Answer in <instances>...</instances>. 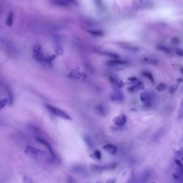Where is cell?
<instances>
[{"instance_id":"6da1fadb","label":"cell","mask_w":183,"mask_h":183,"mask_svg":"<svg viewBox=\"0 0 183 183\" xmlns=\"http://www.w3.org/2000/svg\"><path fill=\"white\" fill-rule=\"evenodd\" d=\"M45 107L48 110L51 114L59 117V118H63L65 120H71V117L66 112L59 108L55 107L54 106H51L49 104L45 105Z\"/></svg>"},{"instance_id":"7a4b0ae2","label":"cell","mask_w":183,"mask_h":183,"mask_svg":"<svg viewBox=\"0 0 183 183\" xmlns=\"http://www.w3.org/2000/svg\"><path fill=\"white\" fill-rule=\"evenodd\" d=\"M117 165L115 163L105 165H90V168L92 171L98 173L112 170L116 168Z\"/></svg>"},{"instance_id":"3957f363","label":"cell","mask_w":183,"mask_h":183,"mask_svg":"<svg viewBox=\"0 0 183 183\" xmlns=\"http://www.w3.org/2000/svg\"><path fill=\"white\" fill-rule=\"evenodd\" d=\"M32 56L33 59L39 63H42L45 61V55L43 54V49L40 45H35L33 47L32 50Z\"/></svg>"},{"instance_id":"277c9868","label":"cell","mask_w":183,"mask_h":183,"mask_svg":"<svg viewBox=\"0 0 183 183\" xmlns=\"http://www.w3.org/2000/svg\"><path fill=\"white\" fill-rule=\"evenodd\" d=\"M140 99L141 102L147 107H150L152 106L154 96L151 93L148 92H143L140 95Z\"/></svg>"},{"instance_id":"5b68a950","label":"cell","mask_w":183,"mask_h":183,"mask_svg":"<svg viewBox=\"0 0 183 183\" xmlns=\"http://www.w3.org/2000/svg\"><path fill=\"white\" fill-rule=\"evenodd\" d=\"M25 152L27 154L30 155L35 157H43L46 154V152L45 151L30 146H26L25 149Z\"/></svg>"},{"instance_id":"8992f818","label":"cell","mask_w":183,"mask_h":183,"mask_svg":"<svg viewBox=\"0 0 183 183\" xmlns=\"http://www.w3.org/2000/svg\"><path fill=\"white\" fill-rule=\"evenodd\" d=\"M35 140H36L37 142H39L41 144H43L44 146L46 147V148L47 149V150L49 151V152H50L51 157L54 159H56V155H55V152L53 151L52 147H51L49 142L45 140L44 139L40 138V137H38V136L35 138Z\"/></svg>"},{"instance_id":"52a82bcc","label":"cell","mask_w":183,"mask_h":183,"mask_svg":"<svg viewBox=\"0 0 183 183\" xmlns=\"http://www.w3.org/2000/svg\"><path fill=\"white\" fill-rule=\"evenodd\" d=\"M110 99L112 101L115 102L122 101L124 100V94L119 90H115L110 95Z\"/></svg>"},{"instance_id":"ba28073f","label":"cell","mask_w":183,"mask_h":183,"mask_svg":"<svg viewBox=\"0 0 183 183\" xmlns=\"http://www.w3.org/2000/svg\"><path fill=\"white\" fill-rule=\"evenodd\" d=\"M113 122L116 126H123L127 122V117L124 115H120L114 118Z\"/></svg>"},{"instance_id":"9c48e42d","label":"cell","mask_w":183,"mask_h":183,"mask_svg":"<svg viewBox=\"0 0 183 183\" xmlns=\"http://www.w3.org/2000/svg\"><path fill=\"white\" fill-rule=\"evenodd\" d=\"M102 149L104 151H106L107 152L112 155L115 154L117 151V147L115 144H112L110 143L104 145L102 147Z\"/></svg>"},{"instance_id":"30bf717a","label":"cell","mask_w":183,"mask_h":183,"mask_svg":"<svg viewBox=\"0 0 183 183\" xmlns=\"http://www.w3.org/2000/svg\"><path fill=\"white\" fill-rule=\"evenodd\" d=\"M71 170L73 173H77L78 174H80V175H86L88 173L87 170L86 169L85 167L80 165H75L74 167L72 168Z\"/></svg>"},{"instance_id":"8fae6325","label":"cell","mask_w":183,"mask_h":183,"mask_svg":"<svg viewBox=\"0 0 183 183\" xmlns=\"http://www.w3.org/2000/svg\"><path fill=\"white\" fill-rule=\"evenodd\" d=\"M151 176V171L146 170L141 173L138 179V183H146Z\"/></svg>"},{"instance_id":"7c38bea8","label":"cell","mask_w":183,"mask_h":183,"mask_svg":"<svg viewBox=\"0 0 183 183\" xmlns=\"http://www.w3.org/2000/svg\"><path fill=\"white\" fill-rule=\"evenodd\" d=\"M51 4L60 7H67L69 5L67 0H51Z\"/></svg>"},{"instance_id":"4fadbf2b","label":"cell","mask_w":183,"mask_h":183,"mask_svg":"<svg viewBox=\"0 0 183 183\" xmlns=\"http://www.w3.org/2000/svg\"><path fill=\"white\" fill-rule=\"evenodd\" d=\"M14 20V13L12 11H10L8 12V14L6 16V25L8 26H11Z\"/></svg>"},{"instance_id":"5bb4252c","label":"cell","mask_w":183,"mask_h":183,"mask_svg":"<svg viewBox=\"0 0 183 183\" xmlns=\"http://www.w3.org/2000/svg\"><path fill=\"white\" fill-rule=\"evenodd\" d=\"M107 65L110 67H116L118 65H124L126 63L124 61H119L117 59H114L113 60H110L107 62Z\"/></svg>"},{"instance_id":"9a60e30c","label":"cell","mask_w":183,"mask_h":183,"mask_svg":"<svg viewBox=\"0 0 183 183\" xmlns=\"http://www.w3.org/2000/svg\"><path fill=\"white\" fill-rule=\"evenodd\" d=\"M130 91H138V90H142L144 88V85L143 84L142 82L141 81H136V83L134 85L132 86L131 87H129Z\"/></svg>"},{"instance_id":"2e32d148","label":"cell","mask_w":183,"mask_h":183,"mask_svg":"<svg viewBox=\"0 0 183 183\" xmlns=\"http://www.w3.org/2000/svg\"><path fill=\"white\" fill-rule=\"evenodd\" d=\"M183 80L182 78H178V79L176 80V82L175 83L173 86H171L169 88V91L170 93H174L177 88L178 87V86L179 84L181 83V82H183Z\"/></svg>"},{"instance_id":"e0dca14e","label":"cell","mask_w":183,"mask_h":183,"mask_svg":"<svg viewBox=\"0 0 183 183\" xmlns=\"http://www.w3.org/2000/svg\"><path fill=\"white\" fill-rule=\"evenodd\" d=\"M96 109L99 114L103 115H105L106 114H107V112H108L107 108H106V106H104L101 104L97 106Z\"/></svg>"},{"instance_id":"ac0fdd59","label":"cell","mask_w":183,"mask_h":183,"mask_svg":"<svg viewBox=\"0 0 183 183\" xmlns=\"http://www.w3.org/2000/svg\"><path fill=\"white\" fill-rule=\"evenodd\" d=\"M157 49L166 54H171L172 53V50L170 48L164 45H158L157 46Z\"/></svg>"},{"instance_id":"d6986e66","label":"cell","mask_w":183,"mask_h":183,"mask_svg":"<svg viewBox=\"0 0 183 183\" xmlns=\"http://www.w3.org/2000/svg\"><path fill=\"white\" fill-rule=\"evenodd\" d=\"M142 75H144V76L145 77L148 78V79L151 81V83H154V78L153 77L152 74L151 73V72H149V71H142Z\"/></svg>"},{"instance_id":"ffe728a7","label":"cell","mask_w":183,"mask_h":183,"mask_svg":"<svg viewBox=\"0 0 183 183\" xmlns=\"http://www.w3.org/2000/svg\"><path fill=\"white\" fill-rule=\"evenodd\" d=\"M144 61L150 64L157 65L159 64V61L154 57H147L144 59Z\"/></svg>"},{"instance_id":"44dd1931","label":"cell","mask_w":183,"mask_h":183,"mask_svg":"<svg viewBox=\"0 0 183 183\" xmlns=\"http://www.w3.org/2000/svg\"><path fill=\"white\" fill-rule=\"evenodd\" d=\"M110 79L112 81V83H113L114 85L116 86L117 87H120L123 85L122 81L118 80L117 78L112 77H110Z\"/></svg>"},{"instance_id":"7402d4cb","label":"cell","mask_w":183,"mask_h":183,"mask_svg":"<svg viewBox=\"0 0 183 183\" xmlns=\"http://www.w3.org/2000/svg\"><path fill=\"white\" fill-rule=\"evenodd\" d=\"M90 34L96 37H102L104 35V32L101 30H92L88 31Z\"/></svg>"},{"instance_id":"603a6c76","label":"cell","mask_w":183,"mask_h":183,"mask_svg":"<svg viewBox=\"0 0 183 183\" xmlns=\"http://www.w3.org/2000/svg\"><path fill=\"white\" fill-rule=\"evenodd\" d=\"M104 55L107 56L108 57H111L114 59H117L119 58V55L115 53L110 52V51H104Z\"/></svg>"},{"instance_id":"cb8c5ba5","label":"cell","mask_w":183,"mask_h":183,"mask_svg":"<svg viewBox=\"0 0 183 183\" xmlns=\"http://www.w3.org/2000/svg\"><path fill=\"white\" fill-rule=\"evenodd\" d=\"M178 118L179 120H182L183 118V98L181 100L180 107L178 110Z\"/></svg>"},{"instance_id":"d4e9b609","label":"cell","mask_w":183,"mask_h":183,"mask_svg":"<svg viewBox=\"0 0 183 183\" xmlns=\"http://www.w3.org/2000/svg\"><path fill=\"white\" fill-rule=\"evenodd\" d=\"M167 87V85L164 83H159L158 85L157 86V90L159 92L164 91Z\"/></svg>"},{"instance_id":"484cf974","label":"cell","mask_w":183,"mask_h":183,"mask_svg":"<svg viewBox=\"0 0 183 183\" xmlns=\"http://www.w3.org/2000/svg\"><path fill=\"white\" fill-rule=\"evenodd\" d=\"M7 104H8V99H2L0 100V110L4 108Z\"/></svg>"},{"instance_id":"4316f807","label":"cell","mask_w":183,"mask_h":183,"mask_svg":"<svg viewBox=\"0 0 183 183\" xmlns=\"http://www.w3.org/2000/svg\"><path fill=\"white\" fill-rule=\"evenodd\" d=\"M126 183H136V177L133 173L131 174Z\"/></svg>"},{"instance_id":"83f0119b","label":"cell","mask_w":183,"mask_h":183,"mask_svg":"<svg viewBox=\"0 0 183 183\" xmlns=\"http://www.w3.org/2000/svg\"><path fill=\"white\" fill-rule=\"evenodd\" d=\"M94 156L96 157V159L98 160H100L101 159L102 155L100 151L96 150V151H95L94 152Z\"/></svg>"},{"instance_id":"f1b7e54d","label":"cell","mask_w":183,"mask_h":183,"mask_svg":"<svg viewBox=\"0 0 183 183\" xmlns=\"http://www.w3.org/2000/svg\"><path fill=\"white\" fill-rule=\"evenodd\" d=\"M22 181L24 183H33L32 180L30 177L26 176H25L22 178Z\"/></svg>"},{"instance_id":"f546056e","label":"cell","mask_w":183,"mask_h":183,"mask_svg":"<svg viewBox=\"0 0 183 183\" xmlns=\"http://www.w3.org/2000/svg\"><path fill=\"white\" fill-rule=\"evenodd\" d=\"M55 57L56 56H55V55H51V56H50L49 57L45 58V61H46L47 63H51L54 59H55Z\"/></svg>"},{"instance_id":"4dcf8cb0","label":"cell","mask_w":183,"mask_h":183,"mask_svg":"<svg viewBox=\"0 0 183 183\" xmlns=\"http://www.w3.org/2000/svg\"><path fill=\"white\" fill-rule=\"evenodd\" d=\"M176 53L180 57H183V49L181 48H177L176 49Z\"/></svg>"},{"instance_id":"1f68e13d","label":"cell","mask_w":183,"mask_h":183,"mask_svg":"<svg viewBox=\"0 0 183 183\" xmlns=\"http://www.w3.org/2000/svg\"><path fill=\"white\" fill-rule=\"evenodd\" d=\"M116 182V179L115 178H111L107 180L106 183H115Z\"/></svg>"},{"instance_id":"d6a6232c","label":"cell","mask_w":183,"mask_h":183,"mask_svg":"<svg viewBox=\"0 0 183 183\" xmlns=\"http://www.w3.org/2000/svg\"><path fill=\"white\" fill-rule=\"evenodd\" d=\"M172 41H173V43H179V40L178 39V38H173L172 39Z\"/></svg>"},{"instance_id":"836d02e7","label":"cell","mask_w":183,"mask_h":183,"mask_svg":"<svg viewBox=\"0 0 183 183\" xmlns=\"http://www.w3.org/2000/svg\"><path fill=\"white\" fill-rule=\"evenodd\" d=\"M180 71H181V73L182 75H183V68H181V70H180Z\"/></svg>"},{"instance_id":"e575fe53","label":"cell","mask_w":183,"mask_h":183,"mask_svg":"<svg viewBox=\"0 0 183 183\" xmlns=\"http://www.w3.org/2000/svg\"><path fill=\"white\" fill-rule=\"evenodd\" d=\"M101 183V182H97V183Z\"/></svg>"},{"instance_id":"d590c367","label":"cell","mask_w":183,"mask_h":183,"mask_svg":"<svg viewBox=\"0 0 183 183\" xmlns=\"http://www.w3.org/2000/svg\"><path fill=\"white\" fill-rule=\"evenodd\" d=\"M182 160H183V158H182Z\"/></svg>"},{"instance_id":"8d00e7d4","label":"cell","mask_w":183,"mask_h":183,"mask_svg":"<svg viewBox=\"0 0 183 183\" xmlns=\"http://www.w3.org/2000/svg\"></svg>"}]
</instances>
